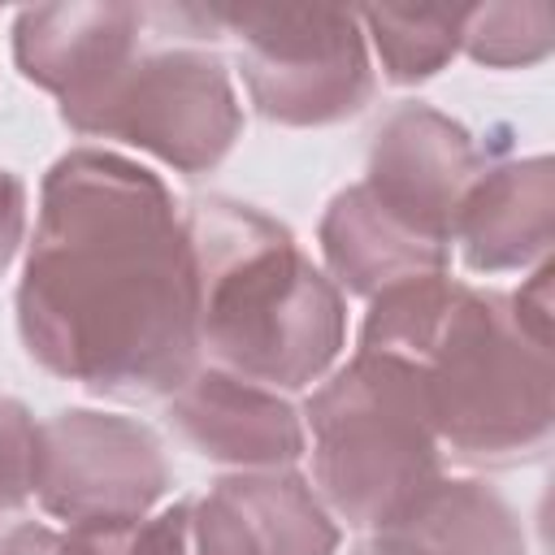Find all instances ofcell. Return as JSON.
Instances as JSON below:
<instances>
[{
	"label": "cell",
	"mask_w": 555,
	"mask_h": 555,
	"mask_svg": "<svg viewBox=\"0 0 555 555\" xmlns=\"http://www.w3.org/2000/svg\"><path fill=\"white\" fill-rule=\"evenodd\" d=\"M317 243L330 282L360 299H373L408 278L451 269V247L408 225L364 182H351L330 199L317 225Z\"/></svg>",
	"instance_id": "13"
},
{
	"label": "cell",
	"mask_w": 555,
	"mask_h": 555,
	"mask_svg": "<svg viewBox=\"0 0 555 555\" xmlns=\"http://www.w3.org/2000/svg\"><path fill=\"white\" fill-rule=\"evenodd\" d=\"M56 555H186V499L139 520L61 529Z\"/></svg>",
	"instance_id": "17"
},
{
	"label": "cell",
	"mask_w": 555,
	"mask_h": 555,
	"mask_svg": "<svg viewBox=\"0 0 555 555\" xmlns=\"http://www.w3.org/2000/svg\"><path fill=\"white\" fill-rule=\"evenodd\" d=\"M217 17L195 4H147L139 52L91 95L61 108L87 139L130 143L178 173H212L243 134V104Z\"/></svg>",
	"instance_id": "5"
},
{
	"label": "cell",
	"mask_w": 555,
	"mask_h": 555,
	"mask_svg": "<svg viewBox=\"0 0 555 555\" xmlns=\"http://www.w3.org/2000/svg\"><path fill=\"white\" fill-rule=\"evenodd\" d=\"M26 356L100 399H169L199 364L182 208L147 165L69 147L39 182L17 278Z\"/></svg>",
	"instance_id": "1"
},
{
	"label": "cell",
	"mask_w": 555,
	"mask_h": 555,
	"mask_svg": "<svg viewBox=\"0 0 555 555\" xmlns=\"http://www.w3.org/2000/svg\"><path fill=\"white\" fill-rule=\"evenodd\" d=\"M451 243L473 273H525L546 264L555 243V160H486L455 212Z\"/></svg>",
	"instance_id": "12"
},
{
	"label": "cell",
	"mask_w": 555,
	"mask_h": 555,
	"mask_svg": "<svg viewBox=\"0 0 555 555\" xmlns=\"http://www.w3.org/2000/svg\"><path fill=\"white\" fill-rule=\"evenodd\" d=\"M299 416L312 490L347 529L395 525L442 477V442L408 360L356 351L312 386Z\"/></svg>",
	"instance_id": "4"
},
{
	"label": "cell",
	"mask_w": 555,
	"mask_h": 555,
	"mask_svg": "<svg viewBox=\"0 0 555 555\" xmlns=\"http://www.w3.org/2000/svg\"><path fill=\"white\" fill-rule=\"evenodd\" d=\"M356 351L408 360L438 442L468 464H516L551 442V343L516 321L503 291L451 273L408 278L369 299Z\"/></svg>",
	"instance_id": "2"
},
{
	"label": "cell",
	"mask_w": 555,
	"mask_h": 555,
	"mask_svg": "<svg viewBox=\"0 0 555 555\" xmlns=\"http://www.w3.org/2000/svg\"><path fill=\"white\" fill-rule=\"evenodd\" d=\"M234 39L251 108L291 130L338 126L373 100L377 74L356 9L334 4H234L212 9Z\"/></svg>",
	"instance_id": "6"
},
{
	"label": "cell",
	"mask_w": 555,
	"mask_h": 555,
	"mask_svg": "<svg viewBox=\"0 0 555 555\" xmlns=\"http://www.w3.org/2000/svg\"><path fill=\"white\" fill-rule=\"evenodd\" d=\"M555 48V13L542 0L529 4H473L464 9L460 52L490 69H525Z\"/></svg>",
	"instance_id": "16"
},
{
	"label": "cell",
	"mask_w": 555,
	"mask_h": 555,
	"mask_svg": "<svg viewBox=\"0 0 555 555\" xmlns=\"http://www.w3.org/2000/svg\"><path fill=\"white\" fill-rule=\"evenodd\" d=\"M477 139L434 104H399L373 134L364 186L421 234L451 247L455 212L481 173Z\"/></svg>",
	"instance_id": "8"
},
{
	"label": "cell",
	"mask_w": 555,
	"mask_h": 555,
	"mask_svg": "<svg viewBox=\"0 0 555 555\" xmlns=\"http://www.w3.org/2000/svg\"><path fill=\"white\" fill-rule=\"evenodd\" d=\"M343 529L295 468L225 473L186 499V555H338Z\"/></svg>",
	"instance_id": "9"
},
{
	"label": "cell",
	"mask_w": 555,
	"mask_h": 555,
	"mask_svg": "<svg viewBox=\"0 0 555 555\" xmlns=\"http://www.w3.org/2000/svg\"><path fill=\"white\" fill-rule=\"evenodd\" d=\"M347 555H421V551H412V546H403L386 533H364V542H356Z\"/></svg>",
	"instance_id": "22"
},
{
	"label": "cell",
	"mask_w": 555,
	"mask_h": 555,
	"mask_svg": "<svg viewBox=\"0 0 555 555\" xmlns=\"http://www.w3.org/2000/svg\"><path fill=\"white\" fill-rule=\"evenodd\" d=\"M22 243H26V186L17 173L0 165V269H9Z\"/></svg>",
	"instance_id": "20"
},
{
	"label": "cell",
	"mask_w": 555,
	"mask_h": 555,
	"mask_svg": "<svg viewBox=\"0 0 555 555\" xmlns=\"http://www.w3.org/2000/svg\"><path fill=\"white\" fill-rule=\"evenodd\" d=\"M195 264L199 364L269 390H308L347 347V299L269 212L199 195L182 208Z\"/></svg>",
	"instance_id": "3"
},
{
	"label": "cell",
	"mask_w": 555,
	"mask_h": 555,
	"mask_svg": "<svg viewBox=\"0 0 555 555\" xmlns=\"http://www.w3.org/2000/svg\"><path fill=\"white\" fill-rule=\"evenodd\" d=\"M356 17L369 56L395 87H416L447 69L464 35V4H369Z\"/></svg>",
	"instance_id": "15"
},
{
	"label": "cell",
	"mask_w": 555,
	"mask_h": 555,
	"mask_svg": "<svg viewBox=\"0 0 555 555\" xmlns=\"http://www.w3.org/2000/svg\"><path fill=\"white\" fill-rule=\"evenodd\" d=\"M507 304H512L516 321H520L533 338L551 343V260L538 264V269H529V278L507 295Z\"/></svg>",
	"instance_id": "19"
},
{
	"label": "cell",
	"mask_w": 555,
	"mask_h": 555,
	"mask_svg": "<svg viewBox=\"0 0 555 555\" xmlns=\"http://www.w3.org/2000/svg\"><path fill=\"white\" fill-rule=\"evenodd\" d=\"M56 533L52 525H13L4 538H0V555H56Z\"/></svg>",
	"instance_id": "21"
},
{
	"label": "cell",
	"mask_w": 555,
	"mask_h": 555,
	"mask_svg": "<svg viewBox=\"0 0 555 555\" xmlns=\"http://www.w3.org/2000/svg\"><path fill=\"white\" fill-rule=\"evenodd\" d=\"M147 4L117 0H74V4H35L13 22V65L26 82L74 104L104 87L143 43Z\"/></svg>",
	"instance_id": "11"
},
{
	"label": "cell",
	"mask_w": 555,
	"mask_h": 555,
	"mask_svg": "<svg viewBox=\"0 0 555 555\" xmlns=\"http://www.w3.org/2000/svg\"><path fill=\"white\" fill-rule=\"evenodd\" d=\"M165 421L195 455L234 473L291 468L308 451L304 416L282 390L212 364H195V373L165 399Z\"/></svg>",
	"instance_id": "10"
},
{
	"label": "cell",
	"mask_w": 555,
	"mask_h": 555,
	"mask_svg": "<svg viewBox=\"0 0 555 555\" xmlns=\"http://www.w3.org/2000/svg\"><path fill=\"white\" fill-rule=\"evenodd\" d=\"M39 421L13 395H0V516L22 512L35 499Z\"/></svg>",
	"instance_id": "18"
},
{
	"label": "cell",
	"mask_w": 555,
	"mask_h": 555,
	"mask_svg": "<svg viewBox=\"0 0 555 555\" xmlns=\"http://www.w3.org/2000/svg\"><path fill=\"white\" fill-rule=\"evenodd\" d=\"M169 486L173 468L152 425L100 408L39 421L35 503L65 529L139 520L165 503Z\"/></svg>",
	"instance_id": "7"
},
{
	"label": "cell",
	"mask_w": 555,
	"mask_h": 555,
	"mask_svg": "<svg viewBox=\"0 0 555 555\" xmlns=\"http://www.w3.org/2000/svg\"><path fill=\"white\" fill-rule=\"evenodd\" d=\"M421 555H529L516 507L477 477H438L395 525L377 529Z\"/></svg>",
	"instance_id": "14"
}]
</instances>
